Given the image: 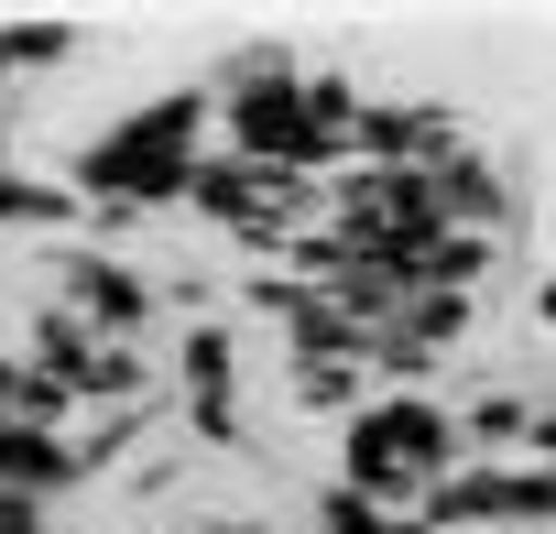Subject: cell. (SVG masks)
Masks as SVG:
<instances>
[{
    "label": "cell",
    "instance_id": "8fae6325",
    "mask_svg": "<svg viewBox=\"0 0 556 534\" xmlns=\"http://www.w3.org/2000/svg\"><path fill=\"white\" fill-rule=\"evenodd\" d=\"M142 425H153V404H121V415H88V425H77V469H110V458H131V447H142Z\"/></svg>",
    "mask_w": 556,
    "mask_h": 534
},
{
    "label": "cell",
    "instance_id": "9a60e30c",
    "mask_svg": "<svg viewBox=\"0 0 556 534\" xmlns=\"http://www.w3.org/2000/svg\"><path fill=\"white\" fill-rule=\"evenodd\" d=\"M0 425H12V415H0Z\"/></svg>",
    "mask_w": 556,
    "mask_h": 534
},
{
    "label": "cell",
    "instance_id": "3957f363",
    "mask_svg": "<svg viewBox=\"0 0 556 534\" xmlns=\"http://www.w3.org/2000/svg\"><path fill=\"white\" fill-rule=\"evenodd\" d=\"M153 274L142 262H121V251H99V240H77V251H55V306H77L99 339H142L153 328Z\"/></svg>",
    "mask_w": 556,
    "mask_h": 534
},
{
    "label": "cell",
    "instance_id": "7a4b0ae2",
    "mask_svg": "<svg viewBox=\"0 0 556 534\" xmlns=\"http://www.w3.org/2000/svg\"><path fill=\"white\" fill-rule=\"evenodd\" d=\"M447 469H469V447H458V425L426 404V393H382L361 425H350V447H339V480L361 491V501H382V512H426L437 501V480Z\"/></svg>",
    "mask_w": 556,
    "mask_h": 534
},
{
    "label": "cell",
    "instance_id": "2e32d148",
    "mask_svg": "<svg viewBox=\"0 0 556 534\" xmlns=\"http://www.w3.org/2000/svg\"><path fill=\"white\" fill-rule=\"evenodd\" d=\"M0 88H12V77H0Z\"/></svg>",
    "mask_w": 556,
    "mask_h": 534
},
{
    "label": "cell",
    "instance_id": "6da1fadb",
    "mask_svg": "<svg viewBox=\"0 0 556 534\" xmlns=\"http://www.w3.org/2000/svg\"><path fill=\"white\" fill-rule=\"evenodd\" d=\"M207 120H218V88H175V99L110 120L77 164V196L88 207H175L207 164Z\"/></svg>",
    "mask_w": 556,
    "mask_h": 534
},
{
    "label": "cell",
    "instance_id": "7c38bea8",
    "mask_svg": "<svg viewBox=\"0 0 556 534\" xmlns=\"http://www.w3.org/2000/svg\"><path fill=\"white\" fill-rule=\"evenodd\" d=\"M534 458H556V393H534Z\"/></svg>",
    "mask_w": 556,
    "mask_h": 534
},
{
    "label": "cell",
    "instance_id": "52a82bcc",
    "mask_svg": "<svg viewBox=\"0 0 556 534\" xmlns=\"http://www.w3.org/2000/svg\"><path fill=\"white\" fill-rule=\"evenodd\" d=\"M77 218H88L77 186H55V175H12V164H0V229H77Z\"/></svg>",
    "mask_w": 556,
    "mask_h": 534
},
{
    "label": "cell",
    "instance_id": "4fadbf2b",
    "mask_svg": "<svg viewBox=\"0 0 556 534\" xmlns=\"http://www.w3.org/2000/svg\"><path fill=\"white\" fill-rule=\"evenodd\" d=\"M534 317H545V328H556V284H534Z\"/></svg>",
    "mask_w": 556,
    "mask_h": 534
},
{
    "label": "cell",
    "instance_id": "9c48e42d",
    "mask_svg": "<svg viewBox=\"0 0 556 534\" xmlns=\"http://www.w3.org/2000/svg\"><path fill=\"white\" fill-rule=\"evenodd\" d=\"M458 447H469V458H491V447H534V393H480V404L458 415Z\"/></svg>",
    "mask_w": 556,
    "mask_h": 534
},
{
    "label": "cell",
    "instance_id": "5bb4252c",
    "mask_svg": "<svg viewBox=\"0 0 556 534\" xmlns=\"http://www.w3.org/2000/svg\"><path fill=\"white\" fill-rule=\"evenodd\" d=\"M262 534H317V523H262Z\"/></svg>",
    "mask_w": 556,
    "mask_h": 534
},
{
    "label": "cell",
    "instance_id": "277c9868",
    "mask_svg": "<svg viewBox=\"0 0 556 534\" xmlns=\"http://www.w3.org/2000/svg\"><path fill=\"white\" fill-rule=\"evenodd\" d=\"M186 425H197L207 447H240V349H229L218 317L186 328Z\"/></svg>",
    "mask_w": 556,
    "mask_h": 534
},
{
    "label": "cell",
    "instance_id": "ba28073f",
    "mask_svg": "<svg viewBox=\"0 0 556 534\" xmlns=\"http://www.w3.org/2000/svg\"><path fill=\"white\" fill-rule=\"evenodd\" d=\"M295 404H306V415H350V425H361L382 393H371V360H317V371H295Z\"/></svg>",
    "mask_w": 556,
    "mask_h": 534
},
{
    "label": "cell",
    "instance_id": "30bf717a",
    "mask_svg": "<svg viewBox=\"0 0 556 534\" xmlns=\"http://www.w3.org/2000/svg\"><path fill=\"white\" fill-rule=\"evenodd\" d=\"M77 55V23H0V77H23V66H66Z\"/></svg>",
    "mask_w": 556,
    "mask_h": 534
},
{
    "label": "cell",
    "instance_id": "5b68a950",
    "mask_svg": "<svg viewBox=\"0 0 556 534\" xmlns=\"http://www.w3.org/2000/svg\"><path fill=\"white\" fill-rule=\"evenodd\" d=\"M426 186H437V218H447V229H480V240H502V218H513V186L491 175V153H480V142H458V153H447Z\"/></svg>",
    "mask_w": 556,
    "mask_h": 534
},
{
    "label": "cell",
    "instance_id": "8992f818",
    "mask_svg": "<svg viewBox=\"0 0 556 534\" xmlns=\"http://www.w3.org/2000/svg\"><path fill=\"white\" fill-rule=\"evenodd\" d=\"M66 480H88V469H77V436H55V425H0V491L55 501Z\"/></svg>",
    "mask_w": 556,
    "mask_h": 534
}]
</instances>
